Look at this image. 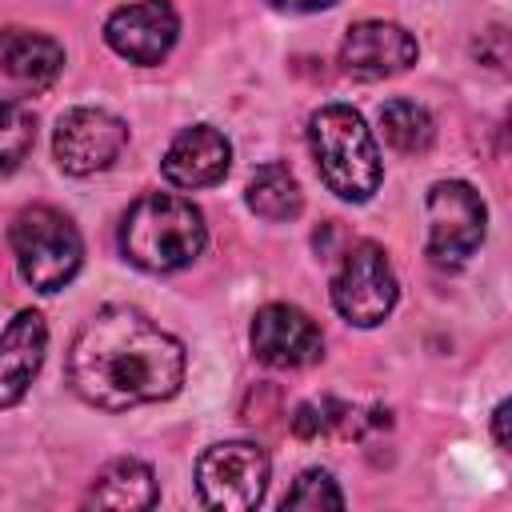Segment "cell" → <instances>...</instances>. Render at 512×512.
<instances>
[{"label": "cell", "instance_id": "obj_1", "mask_svg": "<svg viewBox=\"0 0 512 512\" xmlns=\"http://www.w3.org/2000/svg\"><path fill=\"white\" fill-rule=\"evenodd\" d=\"M64 376L92 408L128 412L180 392L184 344L140 308L104 304L72 336Z\"/></svg>", "mask_w": 512, "mask_h": 512}, {"label": "cell", "instance_id": "obj_2", "mask_svg": "<svg viewBox=\"0 0 512 512\" xmlns=\"http://www.w3.org/2000/svg\"><path fill=\"white\" fill-rule=\"evenodd\" d=\"M204 212L172 192L140 196L120 220V252L140 272H180L204 252Z\"/></svg>", "mask_w": 512, "mask_h": 512}, {"label": "cell", "instance_id": "obj_3", "mask_svg": "<svg viewBox=\"0 0 512 512\" xmlns=\"http://www.w3.org/2000/svg\"><path fill=\"white\" fill-rule=\"evenodd\" d=\"M308 148L320 180L340 200L364 204L380 188V148L364 116L348 104H324L308 120Z\"/></svg>", "mask_w": 512, "mask_h": 512}, {"label": "cell", "instance_id": "obj_4", "mask_svg": "<svg viewBox=\"0 0 512 512\" xmlns=\"http://www.w3.org/2000/svg\"><path fill=\"white\" fill-rule=\"evenodd\" d=\"M8 240H12V256H16L20 276L36 292H60L80 272L84 240H80L76 224L52 204L20 208L12 228H8Z\"/></svg>", "mask_w": 512, "mask_h": 512}, {"label": "cell", "instance_id": "obj_5", "mask_svg": "<svg viewBox=\"0 0 512 512\" xmlns=\"http://www.w3.org/2000/svg\"><path fill=\"white\" fill-rule=\"evenodd\" d=\"M396 292L400 288H396L388 252L372 240L352 244L332 276V304L356 328H376L396 308Z\"/></svg>", "mask_w": 512, "mask_h": 512}, {"label": "cell", "instance_id": "obj_6", "mask_svg": "<svg viewBox=\"0 0 512 512\" xmlns=\"http://www.w3.org/2000/svg\"><path fill=\"white\" fill-rule=\"evenodd\" d=\"M264 488H268V456L248 440L212 444L196 460V492L208 508L248 512L264 500Z\"/></svg>", "mask_w": 512, "mask_h": 512}, {"label": "cell", "instance_id": "obj_7", "mask_svg": "<svg viewBox=\"0 0 512 512\" xmlns=\"http://www.w3.org/2000/svg\"><path fill=\"white\" fill-rule=\"evenodd\" d=\"M488 208L464 180H436L428 188V256L436 264H464L484 240Z\"/></svg>", "mask_w": 512, "mask_h": 512}, {"label": "cell", "instance_id": "obj_8", "mask_svg": "<svg viewBox=\"0 0 512 512\" xmlns=\"http://www.w3.org/2000/svg\"><path fill=\"white\" fill-rule=\"evenodd\" d=\"M128 144V124L108 108H68L56 120L52 152L56 164L72 176H92L108 168Z\"/></svg>", "mask_w": 512, "mask_h": 512}, {"label": "cell", "instance_id": "obj_9", "mask_svg": "<svg viewBox=\"0 0 512 512\" xmlns=\"http://www.w3.org/2000/svg\"><path fill=\"white\" fill-rule=\"evenodd\" d=\"M180 36V16L168 0H136L104 20V44L128 64H160Z\"/></svg>", "mask_w": 512, "mask_h": 512}, {"label": "cell", "instance_id": "obj_10", "mask_svg": "<svg viewBox=\"0 0 512 512\" xmlns=\"http://www.w3.org/2000/svg\"><path fill=\"white\" fill-rule=\"evenodd\" d=\"M252 352L268 368H308L324 356V336L296 304H264L252 320Z\"/></svg>", "mask_w": 512, "mask_h": 512}, {"label": "cell", "instance_id": "obj_11", "mask_svg": "<svg viewBox=\"0 0 512 512\" xmlns=\"http://www.w3.org/2000/svg\"><path fill=\"white\" fill-rule=\"evenodd\" d=\"M340 64H344V72H352L360 80L400 76L416 64V40H412V32H404L392 20H356L344 32Z\"/></svg>", "mask_w": 512, "mask_h": 512}, {"label": "cell", "instance_id": "obj_12", "mask_svg": "<svg viewBox=\"0 0 512 512\" xmlns=\"http://www.w3.org/2000/svg\"><path fill=\"white\" fill-rule=\"evenodd\" d=\"M228 164L232 144L224 140V132H216L212 124H192L168 144L160 172L176 188H212L228 176Z\"/></svg>", "mask_w": 512, "mask_h": 512}, {"label": "cell", "instance_id": "obj_13", "mask_svg": "<svg viewBox=\"0 0 512 512\" xmlns=\"http://www.w3.org/2000/svg\"><path fill=\"white\" fill-rule=\"evenodd\" d=\"M44 348H48L44 316L32 308L16 312V320L0 332V408L24 400L32 376L44 364Z\"/></svg>", "mask_w": 512, "mask_h": 512}, {"label": "cell", "instance_id": "obj_14", "mask_svg": "<svg viewBox=\"0 0 512 512\" xmlns=\"http://www.w3.org/2000/svg\"><path fill=\"white\" fill-rule=\"evenodd\" d=\"M0 64L24 88H48L64 68L60 40L32 32V28H4L0 32Z\"/></svg>", "mask_w": 512, "mask_h": 512}, {"label": "cell", "instance_id": "obj_15", "mask_svg": "<svg viewBox=\"0 0 512 512\" xmlns=\"http://www.w3.org/2000/svg\"><path fill=\"white\" fill-rule=\"evenodd\" d=\"M156 476L144 460L136 456H120L112 464H104L92 480V492H88V504H100V508H152L156 504Z\"/></svg>", "mask_w": 512, "mask_h": 512}, {"label": "cell", "instance_id": "obj_16", "mask_svg": "<svg viewBox=\"0 0 512 512\" xmlns=\"http://www.w3.org/2000/svg\"><path fill=\"white\" fill-rule=\"evenodd\" d=\"M248 208L256 216H264V220H292V216H300L304 192H300L292 168L280 164V160L260 164L252 172V180H248Z\"/></svg>", "mask_w": 512, "mask_h": 512}, {"label": "cell", "instance_id": "obj_17", "mask_svg": "<svg viewBox=\"0 0 512 512\" xmlns=\"http://www.w3.org/2000/svg\"><path fill=\"white\" fill-rule=\"evenodd\" d=\"M380 128H384V140L404 156L428 152L432 136H436V124H432L428 108H420L416 100H388L380 108Z\"/></svg>", "mask_w": 512, "mask_h": 512}, {"label": "cell", "instance_id": "obj_18", "mask_svg": "<svg viewBox=\"0 0 512 512\" xmlns=\"http://www.w3.org/2000/svg\"><path fill=\"white\" fill-rule=\"evenodd\" d=\"M32 140H36V120L28 104L16 96H0V180L20 168Z\"/></svg>", "mask_w": 512, "mask_h": 512}, {"label": "cell", "instance_id": "obj_19", "mask_svg": "<svg viewBox=\"0 0 512 512\" xmlns=\"http://www.w3.org/2000/svg\"><path fill=\"white\" fill-rule=\"evenodd\" d=\"M284 508H308V512H320V508H344V492L336 488V480H332L324 468H308V472H300L296 484L288 488Z\"/></svg>", "mask_w": 512, "mask_h": 512}, {"label": "cell", "instance_id": "obj_20", "mask_svg": "<svg viewBox=\"0 0 512 512\" xmlns=\"http://www.w3.org/2000/svg\"><path fill=\"white\" fill-rule=\"evenodd\" d=\"M348 408H340L336 400H308L292 412V432L300 440H316V436H328L332 428H348Z\"/></svg>", "mask_w": 512, "mask_h": 512}, {"label": "cell", "instance_id": "obj_21", "mask_svg": "<svg viewBox=\"0 0 512 512\" xmlns=\"http://www.w3.org/2000/svg\"><path fill=\"white\" fill-rule=\"evenodd\" d=\"M268 4L280 12H320V8H332L336 0H268Z\"/></svg>", "mask_w": 512, "mask_h": 512}, {"label": "cell", "instance_id": "obj_22", "mask_svg": "<svg viewBox=\"0 0 512 512\" xmlns=\"http://www.w3.org/2000/svg\"><path fill=\"white\" fill-rule=\"evenodd\" d=\"M508 412H512L508 400H500L496 412H492V432H496V444H500V448H508Z\"/></svg>", "mask_w": 512, "mask_h": 512}]
</instances>
